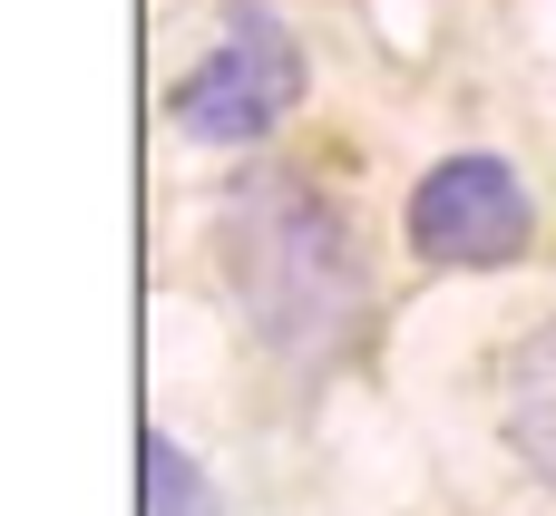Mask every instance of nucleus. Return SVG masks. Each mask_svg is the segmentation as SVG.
<instances>
[{"mask_svg":"<svg viewBox=\"0 0 556 516\" xmlns=\"http://www.w3.org/2000/svg\"><path fill=\"white\" fill-rule=\"evenodd\" d=\"M215 273L235 283L254 341L293 371L332 361L362 332V244L342 224V205L303 176H244L215 215Z\"/></svg>","mask_w":556,"mask_h":516,"instance_id":"nucleus-1","label":"nucleus"},{"mask_svg":"<svg viewBox=\"0 0 556 516\" xmlns=\"http://www.w3.org/2000/svg\"><path fill=\"white\" fill-rule=\"evenodd\" d=\"M303 39L283 29L274 0H225V39L166 88V117L186 146H264L303 107Z\"/></svg>","mask_w":556,"mask_h":516,"instance_id":"nucleus-2","label":"nucleus"},{"mask_svg":"<svg viewBox=\"0 0 556 516\" xmlns=\"http://www.w3.org/2000/svg\"><path fill=\"white\" fill-rule=\"evenodd\" d=\"M401 234H410V254L430 273H498V263H518L538 244V195H528V176L508 156L469 146V156H440L410 185Z\"/></svg>","mask_w":556,"mask_h":516,"instance_id":"nucleus-3","label":"nucleus"},{"mask_svg":"<svg viewBox=\"0 0 556 516\" xmlns=\"http://www.w3.org/2000/svg\"><path fill=\"white\" fill-rule=\"evenodd\" d=\"M498 420H508V449H518V468H528L538 488H556V322H538V332L508 351Z\"/></svg>","mask_w":556,"mask_h":516,"instance_id":"nucleus-4","label":"nucleus"},{"mask_svg":"<svg viewBox=\"0 0 556 516\" xmlns=\"http://www.w3.org/2000/svg\"><path fill=\"white\" fill-rule=\"evenodd\" d=\"M137 516H225L205 459H195L176 429H147V439H137Z\"/></svg>","mask_w":556,"mask_h":516,"instance_id":"nucleus-5","label":"nucleus"}]
</instances>
